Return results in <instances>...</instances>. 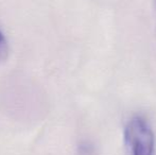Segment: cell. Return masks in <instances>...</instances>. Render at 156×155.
<instances>
[{
    "mask_svg": "<svg viewBox=\"0 0 156 155\" xmlns=\"http://www.w3.org/2000/svg\"><path fill=\"white\" fill-rule=\"evenodd\" d=\"M124 143L129 155H154V134L144 118L135 116L124 129Z\"/></svg>",
    "mask_w": 156,
    "mask_h": 155,
    "instance_id": "6da1fadb",
    "label": "cell"
},
{
    "mask_svg": "<svg viewBox=\"0 0 156 155\" xmlns=\"http://www.w3.org/2000/svg\"><path fill=\"white\" fill-rule=\"evenodd\" d=\"M6 50H8V45H6V39L4 37L3 33L0 30V61L4 58L6 54Z\"/></svg>",
    "mask_w": 156,
    "mask_h": 155,
    "instance_id": "7a4b0ae2",
    "label": "cell"
}]
</instances>
